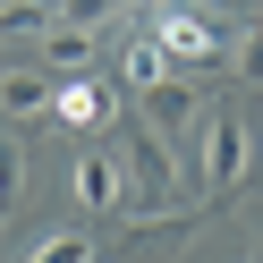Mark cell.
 I'll list each match as a JSON object with an SVG mask.
<instances>
[{
	"mask_svg": "<svg viewBox=\"0 0 263 263\" xmlns=\"http://www.w3.org/2000/svg\"><path fill=\"white\" fill-rule=\"evenodd\" d=\"M246 170H255V119L229 110V102H212L204 119H195V187H204V195H229Z\"/></svg>",
	"mask_w": 263,
	"mask_h": 263,
	"instance_id": "cell-1",
	"label": "cell"
},
{
	"mask_svg": "<svg viewBox=\"0 0 263 263\" xmlns=\"http://www.w3.org/2000/svg\"><path fill=\"white\" fill-rule=\"evenodd\" d=\"M153 43L178 60V68H212V60H229V43L212 34V17H204V9H187V0L153 9Z\"/></svg>",
	"mask_w": 263,
	"mask_h": 263,
	"instance_id": "cell-2",
	"label": "cell"
},
{
	"mask_svg": "<svg viewBox=\"0 0 263 263\" xmlns=\"http://www.w3.org/2000/svg\"><path fill=\"white\" fill-rule=\"evenodd\" d=\"M136 110H144V127H153L161 144H178L195 119H204V102H195V68H170V77H153V85L136 93Z\"/></svg>",
	"mask_w": 263,
	"mask_h": 263,
	"instance_id": "cell-3",
	"label": "cell"
},
{
	"mask_svg": "<svg viewBox=\"0 0 263 263\" xmlns=\"http://www.w3.org/2000/svg\"><path fill=\"white\" fill-rule=\"evenodd\" d=\"M170 195H178V178H170V144L144 127V136L127 144V204H136V221H153Z\"/></svg>",
	"mask_w": 263,
	"mask_h": 263,
	"instance_id": "cell-4",
	"label": "cell"
},
{
	"mask_svg": "<svg viewBox=\"0 0 263 263\" xmlns=\"http://www.w3.org/2000/svg\"><path fill=\"white\" fill-rule=\"evenodd\" d=\"M51 119L77 127V136H102V127L119 119V93H110L102 77H60L51 85Z\"/></svg>",
	"mask_w": 263,
	"mask_h": 263,
	"instance_id": "cell-5",
	"label": "cell"
},
{
	"mask_svg": "<svg viewBox=\"0 0 263 263\" xmlns=\"http://www.w3.org/2000/svg\"><path fill=\"white\" fill-rule=\"evenodd\" d=\"M68 187H77L85 212H127V161L110 153V144H85L77 170H68Z\"/></svg>",
	"mask_w": 263,
	"mask_h": 263,
	"instance_id": "cell-6",
	"label": "cell"
},
{
	"mask_svg": "<svg viewBox=\"0 0 263 263\" xmlns=\"http://www.w3.org/2000/svg\"><path fill=\"white\" fill-rule=\"evenodd\" d=\"M34 51H43V68H51V77H85V68H93V51H102V34H93V26L51 17V34H43Z\"/></svg>",
	"mask_w": 263,
	"mask_h": 263,
	"instance_id": "cell-7",
	"label": "cell"
},
{
	"mask_svg": "<svg viewBox=\"0 0 263 263\" xmlns=\"http://www.w3.org/2000/svg\"><path fill=\"white\" fill-rule=\"evenodd\" d=\"M51 68H0V110L9 119H51Z\"/></svg>",
	"mask_w": 263,
	"mask_h": 263,
	"instance_id": "cell-8",
	"label": "cell"
},
{
	"mask_svg": "<svg viewBox=\"0 0 263 263\" xmlns=\"http://www.w3.org/2000/svg\"><path fill=\"white\" fill-rule=\"evenodd\" d=\"M51 0H0V43H43L51 34Z\"/></svg>",
	"mask_w": 263,
	"mask_h": 263,
	"instance_id": "cell-9",
	"label": "cell"
},
{
	"mask_svg": "<svg viewBox=\"0 0 263 263\" xmlns=\"http://www.w3.org/2000/svg\"><path fill=\"white\" fill-rule=\"evenodd\" d=\"M170 68H178V60L161 51L153 34H144V43H127V60H119V77H127V93H144V85H153V77H170Z\"/></svg>",
	"mask_w": 263,
	"mask_h": 263,
	"instance_id": "cell-10",
	"label": "cell"
},
{
	"mask_svg": "<svg viewBox=\"0 0 263 263\" xmlns=\"http://www.w3.org/2000/svg\"><path fill=\"white\" fill-rule=\"evenodd\" d=\"M26 263H93V238H85V229H51Z\"/></svg>",
	"mask_w": 263,
	"mask_h": 263,
	"instance_id": "cell-11",
	"label": "cell"
},
{
	"mask_svg": "<svg viewBox=\"0 0 263 263\" xmlns=\"http://www.w3.org/2000/svg\"><path fill=\"white\" fill-rule=\"evenodd\" d=\"M51 9H60V17H68V26H93V34L127 17V0H51Z\"/></svg>",
	"mask_w": 263,
	"mask_h": 263,
	"instance_id": "cell-12",
	"label": "cell"
},
{
	"mask_svg": "<svg viewBox=\"0 0 263 263\" xmlns=\"http://www.w3.org/2000/svg\"><path fill=\"white\" fill-rule=\"evenodd\" d=\"M229 68H238L246 85H263V26H246V34L229 43Z\"/></svg>",
	"mask_w": 263,
	"mask_h": 263,
	"instance_id": "cell-13",
	"label": "cell"
},
{
	"mask_svg": "<svg viewBox=\"0 0 263 263\" xmlns=\"http://www.w3.org/2000/svg\"><path fill=\"white\" fill-rule=\"evenodd\" d=\"M0 212H9V153H0Z\"/></svg>",
	"mask_w": 263,
	"mask_h": 263,
	"instance_id": "cell-14",
	"label": "cell"
}]
</instances>
